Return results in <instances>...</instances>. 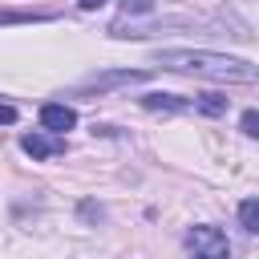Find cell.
Returning a JSON list of instances; mask_svg holds the SVG:
<instances>
[{
    "label": "cell",
    "mask_w": 259,
    "mask_h": 259,
    "mask_svg": "<svg viewBox=\"0 0 259 259\" xmlns=\"http://www.w3.org/2000/svg\"><path fill=\"white\" fill-rule=\"evenodd\" d=\"M150 73L146 69H121V73H97V77H89L81 89H109V85H130V81H146Z\"/></svg>",
    "instance_id": "5b68a950"
},
{
    "label": "cell",
    "mask_w": 259,
    "mask_h": 259,
    "mask_svg": "<svg viewBox=\"0 0 259 259\" xmlns=\"http://www.w3.org/2000/svg\"><path fill=\"white\" fill-rule=\"evenodd\" d=\"M158 69L170 73H190V77H214V81H239L251 85L259 77V69L247 57H227V53H210V49H158L154 53Z\"/></svg>",
    "instance_id": "6da1fadb"
},
{
    "label": "cell",
    "mask_w": 259,
    "mask_h": 259,
    "mask_svg": "<svg viewBox=\"0 0 259 259\" xmlns=\"http://www.w3.org/2000/svg\"><path fill=\"white\" fill-rule=\"evenodd\" d=\"M81 219H101V206L97 202H81Z\"/></svg>",
    "instance_id": "7c38bea8"
},
{
    "label": "cell",
    "mask_w": 259,
    "mask_h": 259,
    "mask_svg": "<svg viewBox=\"0 0 259 259\" xmlns=\"http://www.w3.org/2000/svg\"><path fill=\"white\" fill-rule=\"evenodd\" d=\"M150 8H154V0H125V4H121L125 16H142V12H150Z\"/></svg>",
    "instance_id": "9c48e42d"
},
{
    "label": "cell",
    "mask_w": 259,
    "mask_h": 259,
    "mask_svg": "<svg viewBox=\"0 0 259 259\" xmlns=\"http://www.w3.org/2000/svg\"><path fill=\"white\" fill-rule=\"evenodd\" d=\"M243 134H247V138H255V134H259V113H255V109H247V113H243Z\"/></svg>",
    "instance_id": "30bf717a"
},
{
    "label": "cell",
    "mask_w": 259,
    "mask_h": 259,
    "mask_svg": "<svg viewBox=\"0 0 259 259\" xmlns=\"http://www.w3.org/2000/svg\"><path fill=\"white\" fill-rule=\"evenodd\" d=\"M77 4H81L85 12H93V8H101V4H109V0H77Z\"/></svg>",
    "instance_id": "4fadbf2b"
},
{
    "label": "cell",
    "mask_w": 259,
    "mask_h": 259,
    "mask_svg": "<svg viewBox=\"0 0 259 259\" xmlns=\"http://www.w3.org/2000/svg\"><path fill=\"white\" fill-rule=\"evenodd\" d=\"M20 150L28 154V158H36V162H45V158H57V154H65V138L61 134H40V130H32V134H24L20 138Z\"/></svg>",
    "instance_id": "3957f363"
},
{
    "label": "cell",
    "mask_w": 259,
    "mask_h": 259,
    "mask_svg": "<svg viewBox=\"0 0 259 259\" xmlns=\"http://www.w3.org/2000/svg\"><path fill=\"white\" fill-rule=\"evenodd\" d=\"M194 109L206 113V117H219V113H227V97L223 93H198L194 97Z\"/></svg>",
    "instance_id": "52a82bcc"
},
{
    "label": "cell",
    "mask_w": 259,
    "mask_h": 259,
    "mask_svg": "<svg viewBox=\"0 0 259 259\" xmlns=\"http://www.w3.org/2000/svg\"><path fill=\"white\" fill-rule=\"evenodd\" d=\"M239 227H243L247 235L259 231V198H243V202H239Z\"/></svg>",
    "instance_id": "ba28073f"
},
{
    "label": "cell",
    "mask_w": 259,
    "mask_h": 259,
    "mask_svg": "<svg viewBox=\"0 0 259 259\" xmlns=\"http://www.w3.org/2000/svg\"><path fill=\"white\" fill-rule=\"evenodd\" d=\"M40 125L49 134H65V130L77 125V109L65 105V101H49V105H40Z\"/></svg>",
    "instance_id": "277c9868"
},
{
    "label": "cell",
    "mask_w": 259,
    "mask_h": 259,
    "mask_svg": "<svg viewBox=\"0 0 259 259\" xmlns=\"http://www.w3.org/2000/svg\"><path fill=\"white\" fill-rule=\"evenodd\" d=\"M182 247L190 255H198V259H227L231 255V243H227V235L219 227H190L182 235Z\"/></svg>",
    "instance_id": "7a4b0ae2"
},
{
    "label": "cell",
    "mask_w": 259,
    "mask_h": 259,
    "mask_svg": "<svg viewBox=\"0 0 259 259\" xmlns=\"http://www.w3.org/2000/svg\"><path fill=\"white\" fill-rule=\"evenodd\" d=\"M16 117H20V113H16V105H12V101H0V125H12Z\"/></svg>",
    "instance_id": "8fae6325"
},
{
    "label": "cell",
    "mask_w": 259,
    "mask_h": 259,
    "mask_svg": "<svg viewBox=\"0 0 259 259\" xmlns=\"http://www.w3.org/2000/svg\"><path fill=\"white\" fill-rule=\"evenodd\" d=\"M146 109H166V113H182V109H194V97H178V93H146L142 97Z\"/></svg>",
    "instance_id": "8992f818"
}]
</instances>
